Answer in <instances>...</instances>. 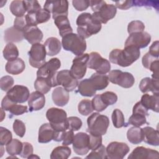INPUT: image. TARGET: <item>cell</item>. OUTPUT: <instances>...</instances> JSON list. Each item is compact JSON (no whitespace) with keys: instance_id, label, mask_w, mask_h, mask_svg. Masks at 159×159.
Masks as SVG:
<instances>
[{"instance_id":"62","label":"cell","mask_w":159,"mask_h":159,"mask_svg":"<svg viewBox=\"0 0 159 159\" xmlns=\"http://www.w3.org/2000/svg\"><path fill=\"white\" fill-rule=\"evenodd\" d=\"M16 102L11 101L7 96H4L1 101V108L4 111H9L11 107Z\"/></svg>"},{"instance_id":"6","label":"cell","mask_w":159,"mask_h":159,"mask_svg":"<svg viewBox=\"0 0 159 159\" xmlns=\"http://www.w3.org/2000/svg\"><path fill=\"white\" fill-rule=\"evenodd\" d=\"M87 124V131L89 134L102 135L107 132L109 125V119L105 115L94 112L88 117Z\"/></svg>"},{"instance_id":"27","label":"cell","mask_w":159,"mask_h":159,"mask_svg":"<svg viewBox=\"0 0 159 159\" xmlns=\"http://www.w3.org/2000/svg\"><path fill=\"white\" fill-rule=\"evenodd\" d=\"M47 55L50 57L55 56L60 53L61 48V44L60 40L56 37L48 38L43 44Z\"/></svg>"},{"instance_id":"43","label":"cell","mask_w":159,"mask_h":159,"mask_svg":"<svg viewBox=\"0 0 159 159\" xmlns=\"http://www.w3.org/2000/svg\"><path fill=\"white\" fill-rule=\"evenodd\" d=\"M145 25L140 20L131 21L127 26V32L129 34L144 31Z\"/></svg>"},{"instance_id":"22","label":"cell","mask_w":159,"mask_h":159,"mask_svg":"<svg viewBox=\"0 0 159 159\" xmlns=\"http://www.w3.org/2000/svg\"><path fill=\"white\" fill-rule=\"evenodd\" d=\"M142 129V141L152 146H158L159 145V134L158 130L147 126Z\"/></svg>"},{"instance_id":"59","label":"cell","mask_w":159,"mask_h":159,"mask_svg":"<svg viewBox=\"0 0 159 159\" xmlns=\"http://www.w3.org/2000/svg\"><path fill=\"white\" fill-rule=\"evenodd\" d=\"M132 113L140 114H143L145 116H147L148 115V110L141 104V102L140 101L137 102L134 105V106L133 107Z\"/></svg>"},{"instance_id":"34","label":"cell","mask_w":159,"mask_h":159,"mask_svg":"<svg viewBox=\"0 0 159 159\" xmlns=\"http://www.w3.org/2000/svg\"><path fill=\"white\" fill-rule=\"evenodd\" d=\"M2 54L5 60L9 61L17 59L19 53L16 45H14L13 43H8L5 46Z\"/></svg>"},{"instance_id":"16","label":"cell","mask_w":159,"mask_h":159,"mask_svg":"<svg viewBox=\"0 0 159 159\" xmlns=\"http://www.w3.org/2000/svg\"><path fill=\"white\" fill-rule=\"evenodd\" d=\"M89 134L84 132H79L75 135L72 143L73 148L76 154L84 155L89 150Z\"/></svg>"},{"instance_id":"42","label":"cell","mask_w":159,"mask_h":159,"mask_svg":"<svg viewBox=\"0 0 159 159\" xmlns=\"http://www.w3.org/2000/svg\"><path fill=\"white\" fill-rule=\"evenodd\" d=\"M86 158H98V159H106V147L101 145L97 149L92 150V152L86 157Z\"/></svg>"},{"instance_id":"38","label":"cell","mask_w":159,"mask_h":159,"mask_svg":"<svg viewBox=\"0 0 159 159\" xmlns=\"http://www.w3.org/2000/svg\"><path fill=\"white\" fill-rule=\"evenodd\" d=\"M78 110L80 114L82 116H88L94 111L92 101L89 99L81 100L78 106Z\"/></svg>"},{"instance_id":"40","label":"cell","mask_w":159,"mask_h":159,"mask_svg":"<svg viewBox=\"0 0 159 159\" xmlns=\"http://www.w3.org/2000/svg\"><path fill=\"white\" fill-rule=\"evenodd\" d=\"M147 123L146 116L137 113H132V115L129 117L128 124L135 127H140Z\"/></svg>"},{"instance_id":"1","label":"cell","mask_w":159,"mask_h":159,"mask_svg":"<svg viewBox=\"0 0 159 159\" xmlns=\"http://www.w3.org/2000/svg\"><path fill=\"white\" fill-rule=\"evenodd\" d=\"M140 55V49L132 46L125 47L123 50L116 48L112 50L109 55V60L112 63L122 67L131 65Z\"/></svg>"},{"instance_id":"14","label":"cell","mask_w":159,"mask_h":159,"mask_svg":"<svg viewBox=\"0 0 159 159\" xmlns=\"http://www.w3.org/2000/svg\"><path fill=\"white\" fill-rule=\"evenodd\" d=\"M151 41L150 35L145 31L135 32L129 35L125 42V47L132 46L138 48L147 47Z\"/></svg>"},{"instance_id":"25","label":"cell","mask_w":159,"mask_h":159,"mask_svg":"<svg viewBox=\"0 0 159 159\" xmlns=\"http://www.w3.org/2000/svg\"><path fill=\"white\" fill-rule=\"evenodd\" d=\"M141 104L147 109H150L155 112L159 111V94H144L140 101Z\"/></svg>"},{"instance_id":"8","label":"cell","mask_w":159,"mask_h":159,"mask_svg":"<svg viewBox=\"0 0 159 159\" xmlns=\"http://www.w3.org/2000/svg\"><path fill=\"white\" fill-rule=\"evenodd\" d=\"M109 81L124 88H131L135 83L134 76L129 72H123L119 70L110 71L108 75Z\"/></svg>"},{"instance_id":"63","label":"cell","mask_w":159,"mask_h":159,"mask_svg":"<svg viewBox=\"0 0 159 159\" xmlns=\"http://www.w3.org/2000/svg\"><path fill=\"white\" fill-rule=\"evenodd\" d=\"M39 158L40 157H38V156H37V155H34V154H32V155H31L28 158Z\"/></svg>"},{"instance_id":"5","label":"cell","mask_w":159,"mask_h":159,"mask_svg":"<svg viewBox=\"0 0 159 159\" xmlns=\"http://www.w3.org/2000/svg\"><path fill=\"white\" fill-rule=\"evenodd\" d=\"M46 117L56 131L63 132L68 130L67 114L63 109L57 107L50 108L46 112Z\"/></svg>"},{"instance_id":"28","label":"cell","mask_w":159,"mask_h":159,"mask_svg":"<svg viewBox=\"0 0 159 159\" xmlns=\"http://www.w3.org/2000/svg\"><path fill=\"white\" fill-rule=\"evenodd\" d=\"M25 68V65L23 60L17 58L16 60L9 61L5 66L6 71L11 75H17L24 71Z\"/></svg>"},{"instance_id":"2","label":"cell","mask_w":159,"mask_h":159,"mask_svg":"<svg viewBox=\"0 0 159 159\" xmlns=\"http://www.w3.org/2000/svg\"><path fill=\"white\" fill-rule=\"evenodd\" d=\"M77 32L83 39H87L92 35L98 34L101 29V23L94 20L88 12H83L76 19Z\"/></svg>"},{"instance_id":"12","label":"cell","mask_w":159,"mask_h":159,"mask_svg":"<svg viewBox=\"0 0 159 159\" xmlns=\"http://www.w3.org/2000/svg\"><path fill=\"white\" fill-rule=\"evenodd\" d=\"M43 9L52 14L53 19L60 16H68V1H45Z\"/></svg>"},{"instance_id":"7","label":"cell","mask_w":159,"mask_h":159,"mask_svg":"<svg viewBox=\"0 0 159 159\" xmlns=\"http://www.w3.org/2000/svg\"><path fill=\"white\" fill-rule=\"evenodd\" d=\"M87 67L94 70L99 74H106L111 70L109 61L102 58L96 52H92L89 54V60L87 63Z\"/></svg>"},{"instance_id":"54","label":"cell","mask_w":159,"mask_h":159,"mask_svg":"<svg viewBox=\"0 0 159 159\" xmlns=\"http://www.w3.org/2000/svg\"><path fill=\"white\" fill-rule=\"evenodd\" d=\"M34 148L31 143L29 142H24L22 151L20 153V156L22 158H28L31 155L33 154Z\"/></svg>"},{"instance_id":"37","label":"cell","mask_w":159,"mask_h":159,"mask_svg":"<svg viewBox=\"0 0 159 159\" xmlns=\"http://www.w3.org/2000/svg\"><path fill=\"white\" fill-rule=\"evenodd\" d=\"M23 147V143H22L20 140L14 139H12V140L6 145V150L8 154L11 156H16L17 155H20Z\"/></svg>"},{"instance_id":"32","label":"cell","mask_w":159,"mask_h":159,"mask_svg":"<svg viewBox=\"0 0 159 159\" xmlns=\"http://www.w3.org/2000/svg\"><path fill=\"white\" fill-rule=\"evenodd\" d=\"M127 138L132 144H139L142 142V129L140 127H132L127 132Z\"/></svg>"},{"instance_id":"3","label":"cell","mask_w":159,"mask_h":159,"mask_svg":"<svg viewBox=\"0 0 159 159\" xmlns=\"http://www.w3.org/2000/svg\"><path fill=\"white\" fill-rule=\"evenodd\" d=\"M90 6L93 11V18L101 24H106L117 12L115 5L107 4L104 1H90Z\"/></svg>"},{"instance_id":"46","label":"cell","mask_w":159,"mask_h":159,"mask_svg":"<svg viewBox=\"0 0 159 159\" xmlns=\"http://www.w3.org/2000/svg\"><path fill=\"white\" fill-rule=\"evenodd\" d=\"M14 83V79L11 76H2L0 80V87L1 89L5 92H7L10 90Z\"/></svg>"},{"instance_id":"61","label":"cell","mask_w":159,"mask_h":159,"mask_svg":"<svg viewBox=\"0 0 159 159\" xmlns=\"http://www.w3.org/2000/svg\"><path fill=\"white\" fill-rule=\"evenodd\" d=\"M158 45L159 42L158 40L155 41L150 47L148 53L156 58H158L159 52H158Z\"/></svg>"},{"instance_id":"51","label":"cell","mask_w":159,"mask_h":159,"mask_svg":"<svg viewBox=\"0 0 159 159\" xmlns=\"http://www.w3.org/2000/svg\"><path fill=\"white\" fill-rule=\"evenodd\" d=\"M91 101L94 110L98 112H102L107 107V106L102 101L100 94H96Z\"/></svg>"},{"instance_id":"35","label":"cell","mask_w":159,"mask_h":159,"mask_svg":"<svg viewBox=\"0 0 159 159\" xmlns=\"http://www.w3.org/2000/svg\"><path fill=\"white\" fill-rule=\"evenodd\" d=\"M9 9L11 13L16 17L24 16L25 13L27 12L24 1L15 0L11 2Z\"/></svg>"},{"instance_id":"10","label":"cell","mask_w":159,"mask_h":159,"mask_svg":"<svg viewBox=\"0 0 159 159\" xmlns=\"http://www.w3.org/2000/svg\"><path fill=\"white\" fill-rule=\"evenodd\" d=\"M63 132L56 131L50 123L42 124L39 130L38 142L42 143H46L51 142L52 140L56 142L62 141Z\"/></svg>"},{"instance_id":"17","label":"cell","mask_w":159,"mask_h":159,"mask_svg":"<svg viewBox=\"0 0 159 159\" xmlns=\"http://www.w3.org/2000/svg\"><path fill=\"white\" fill-rule=\"evenodd\" d=\"M60 66L61 62L58 58H51L39 68L37 71V76L50 78L57 73Z\"/></svg>"},{"instance_id":"60","label":"cell","mask_w":159,"mask_h":159,"mask_svg":"<svg viewBox=\"0 0 159 159\" xmlns=\"http://www.w3.org/2000/svg\"><path fill=\"white\" fill-rule=\"evenodd\" d=\"M158 59L153 61L149 67L148 70L153 72V75H152L153 79L158 80Z\"/></svg>"},{"instance_id":"20","label":"cell","mask_w":159,"mask_h":159,"mask_svg":"<svg viewBox=\"0 0 159 159\" xmlns=\"http://www.w3.org/2000/svg\"><path fill=\"white\" fill-rule=\"evenodd\" d=\"M24 37L30 44L39 43L43 39V33L37 26H26L23 30Z\"/></svg>"},{"instance_id":"45","label":"cell","mask_w":159,"mask_h":159,"mask_svg":"<svg viewBox=\"0 0 159 159\" xmlns=\"http://www.w3.org/2000/svg\"><path fill=\"white\" fill-rule=\"evenodd\" d=\"M89 150H96L102 145V135L89 134Z\"/></svg>"},{"instance_id":"15","label":"cell","mask_w":159,"mask_h":159,"mask_svg":"<svg viewBox=\"0 0 159 159\" xmlns=\"http://www.w3.org/2000/svg\"><path fill=\"white\" fill-rule=\"evenodd\" d=\"M56 83L57 86L61 85L68 92L73 91L78 85V80L73 78L68 70L57 71L56 74Z\"/></svg>"},{"instance_id":"11","label":"cell","mask_w":159,"mask_h":159,"mask_svg":"<svg viewBox=\"0 0 159 159\" xmlns=\"http://www.w3.org/2000/svg\"><path fill=\"white\" fill-rule=\"evenodd\" d=\"M88 60V53H83L74 58L73 60V64L70 70V72L73 78L76 80H81L84 77L86 72Z\"/></svg>"},{"instance_id":"44","label":"cell","mask_w":159,"mask_h":159,"mask_svg":"<svg viewBox=\"0 0 159 159\" xmlns=\"http://www.w3.org/2000/svg\"><path fill=\"white\" fill-rule=\"evenodd\" d=\"M12 135L11 132L7 129L1 127H0V144L1 145H6L11 140Z\"/></svg>"},{"instance_id":"33","label":"cell","mask_w":159,"mask_h":159,"mask_svg":"<svg viewBox=\"0 0 159 159\" xmlns=\"http://www.w3.org/2000/svg\"><path fill=\"white\" fill-rule=\"evenodd\" d=\"M71 155V149L65 145L58 146L55 148L51 154V159H66Z\"/></svg>"},{"instance_id":"55","label":"cell","mask_w":159,"mask_h":159,"mask_svg":"<svg viewBox=\"0 0 159 159\" xmlns=\"http://www.w3.org/2000/svg\"><path fill=\"white\" fill-rule=\"evenodd\" d=\"M74 134L73 131L67 130L65 131L63 134L62 136V144L63 145H69L73 143V139H74Z\"/></svg>"},{"instance_id":"53","label":"cell","mask_w":159,"mask_h":159,"mask_svg":"<svg viewBox=\"0 0 159 159\" xmlns=\"http://www.w3.org/2000/svg\"><path fill=\"white\" fill-rule=\"evenodd\" d=\"M73 7L78 11H83L90 6V1L88 0H73L72 1Z\"/></svg>"},{"instance_id":"47","label":"cell","mask_w":159,"mask_h":159,"mask_svg":"<svg viewBox=\"0 0 159 159\" xmlns=\"http://www.w3.org/2000/svg\"><path fill=\"white\" fill-rule=\"evenodd\" d=\"M68 130L72 131H77L82 126V121L81 120L76 116H71L68 117Z\"/></svg>"},{"instance_id":"24","label":"cell","mask_w":159,"mask_h":159,"mask_svg":"<svg viewBox=\"0 0 159 159\" xmlns=\"http://www.w3.org/2000/svg\"><path fill=\"white\" fill-rule=\"evenodd\" d=\"M52 98L54 104L60 107L66 105L70 99L68 91L62 87L55 88L52 92Z\"/></svg>"},{"instance_id":"48","label":"cell","mask_w":159,"mask_h":159,"mask_svg":"<svg viewBox=\"0 0 159 159\" xmlns=\"http://www.w3.org/2000/svg\"><path fill=\"white\" fill-rule=\"evenodd\" d=\"M13 130L20 137H23L25 133V124L19 119H16L13 123Z\"/></svg>"},{"instance_id":"36","label":"cell","mask_w":159,"mask_h":159,"mask_svg":"<svg viewBox=\"0 0 159 159\" xmlns=\"http://www.w3.org/2000/svg\"><path fill=\"white\" fill-rule=\"evenodd\" d=\"M34 88L36 91L44 94L50 90L52 86L49 80L47 78L37 77L34 83Z\"/></svg>"},{"instance_id":"52","label":"cell","mask_w":159,"mask_h":159,"mask_svg":"<svg viewBox=\"0 0 159 159\" xmlns=\"http://www.w3.org/2000/svg\"><path fill=\"white\" fill-rule=\"evenodd\" d=\"M9 111L12 115L19 116L27 112V107L26 106L18 105L17 103H15L11 107Z\"/></svg>"},{"instance_id":"9","label":"cell","mask_w":159,"mask_h":159,"mask_svg":"<svg viewBox=\"0 0 159 159\" xmlns=\"http://www.w3.org/2000/svg\"><path fill=\"white\" fill-rule=\"evenodd\" d=\"M29 62L30 65L36 68H39L45 63L46 50L43 45L41 43L33 44L28 52Z\"/></svg>"},{"instance_id":"58","label":"cell","mask_w":159,"mask_h":159,"mask_svg":"<svg viewBox=\"0 0 159 159\" xmlns=\"http://www.w3.org/2000/svg\"><path fill=\"white\" fill-rule=\"evenodd\" d=\"M158 58H156L155 57H153V56H152L148 52H147L145 55H143V57H142V65L143 66L147 68V69H149V67L150 66V65L152 64V63L157 60Z\"/></svg>"},{"instance_id":"49","label":"cell","mask_w":159,"mask_h":159,"mask_svg":"<svg viewBox=\"0 0 159 159\" xmlns=\"http://www.w3.org/2000/svg\"><path fill=\"white\" fill-rule=\"evenodd\" d=\"M51 14L45 9H41L35 13L36 21L37 24L47 22L50 19Z\"/></svg>"},{"instance_id":"18","label":"cell","mask_w":159,"mask_h":159,"mask_svg":"<svg viewBox=\"0 0 159 159\" xmlns=\"http://www.w3.org/2000/svg\"><path fill=\"white\" fill-rule=\"evenodd\" d=\"M30 93L29 89L22 85H15L7 92L6 96L16 103H24L28 101Z\"/></svg>"},{"instance_id":"21","label":"cell","mask_w":159,"mask_h":159,"mask_svg":"<svg viewBox=\"0 0 159 159\" xmlns=\"http://www.w3.org/2000/svg\"><path fill=\"white\" fill-rule=\"evenodd\" d=\"M45 104V98L43 94L39 91L32 92L29 98L28 104L30 112L42 109Z\"/></svg>"},{"instance_id":"50","label":"cell","mask_w":159,"mask_h":159,"mask_svg":"<svg viewBox=\"0 0 159 159\" xmlns=\"http://www.w3.org/2000/svg\"><path fill=\"white\" fill-rule=\"evenodd\" d=\"M25 7L27 13L29 12H37L40 10L41 6L39 2L36 0H30V1H24Z\"/></svg>"},{"instance_id":"39","label":"cell","mask_w":159,"mask_h":159,"mask_svg":"<svg viewBox=\"0 0 159 159\" xmlns=\"http://www.w3.org/2000/svg\"><path fill=\"white\" fill-rule=\"evenodd\" d=\"M112 121L113 125L116 128H121L125 125L124 116L122 112L118 109H116L113 111L112 114Z\"/></svg>"},{"instance_id":"31","label":"cell","mask_w":159,"mask_h":159,"mask_svg":"<svg viewBox=\"0 0 159 159\" xmlns=\"http://www.w3.org/2000/svg\"><path fill=\"white\" fill-rule=\"evenodd\" d=\"M78 88L79 93L83 96L92 97L94 96L96 93L89 78L81 80L80 83H78Z\"/></svg>"},{"instance_id":"26","label":"cell","mask_w":159,"mask_h":159,"mask_svg":"<svg viewBox=\"0 0 159 159\" xmlns=\"http://www.w3.org/2000/svg\"><path fill=\"white\" fill-rule=\"evenodd\" d=\"M53 19L55 24L59 29V34L61 37L68 34L73 33V29L70 25L67 16H60Z\"/></svg>"},{"instance_id":"19","label":"cell","mask_w":159,"mask_h":159,"mask_svg":"<svg viewBox=\"0 0 159 159\" xmlns=\"http://www.w3.org/2000/svg\"><path fill=\"white\" fill-rule=\"evenodd\" d=\"M158 151L142 146L136 147L128 156V159H158Z\"/></svg>"},{"instance_id":"4","label":"cell","mask_w":159,"mask_h":159,"mask_svg":"<svg viewBox=\"0 0 159 159\" xmlns=\"http://www.w3.org/2000/svg\"><path fill=\"white\" fill-rule=\"evenodd\" d=\"M61 45L64 50L70 51L76 56L83 54L86 49L85 39L74 33H70L63 37Z\"/></svg>"},{"instance_id":"57","label":"cell","mask_w":159,"mask_h":159,"mask_svg":"<svg viewBox=\"0 0 159 159\" xmlns=\"http://www.w3.org/2000/svg\"><path fill=\"white\" fill-rule=\"evenodd\" d=\"M115 6L120 9L127 10L134 6L133 1H115Z\"/></svg>"},{"instance_id":"23","label":"cell","mask_w":159,"mask_h":159,"mask_svg":"<svg viewBox=\"0 0 159 159\" xmlns=\"http://www.w3.org/2000/svg\"><path fill=\"white\" fill-rule=\"evenodd\" d=\"M139 88L143 93L152 92L153 94H159L158 80L149 77L144 78L140 82Z\"/></svg>"},{"instance_id":"13","label":"cell","mask_w":159,"mask_h":159,"mask_svg":"<svg viewBox=\"0 0 159 159\" xmlns=\"http://www.w3.org/2000/svg\"><path fill=\"white\" fill-rule=\"evenodd\" d=\"M106 149L108 159H122L130 150L129 147L125 143L119 142H111Z\"/></svg>"},{"instance_id":"56","label":"cell","mask_w":159,"mask_h":159,"mask_svg":"<svg viewBox=\"0 0 159 159\" xmlns=\"http://www.w3.org/2000/svg\"><path fill=\"white\" fill-rule=\"evenodd\" d=\"M26 26H27V23H26L25 16L22 17H16V18L14 21V27H16L19 30H24V29Z\"/></svg>"},{"instance_id":"41","label":"cell","mask_w":159,"mask_h":159,"mask_svg":"<svg viewBox=\"0 0 159 159\" xmlns=\"http://www.w3.org/2000/svg\"><path fill=\"white\" fill-rule=\"evenodd\" d=\"M100 97L107 106L114 104L117 101V94L112 91L104 92L100 94Z\"/></svg>"},{"instance_id":"29","label":"cell","mask_w":159,"mask_h":159,"mask_svg":"<svg viewBox=\"0 0 159 159\" xmlns=\"http://www.w3.org/2000/svg\"><path fill=\"white\" fill-rule=\"evenodd\" d=\"M23 30H19L16 27H11L4 31V40L8 43L19 42L24 39Z\"/></svg>"},{"instance_id":"30","label":"cell","mask_w":159,"mask_h":159,"mask_svg":"<svg viewBox=\"0 0 159 159\" xmlns=\"http://www.w3.org/2000/svg\"><path fill=\"white\" fill-rule=\"evenodd\" d=\"M89 79L96 91L102 90L109 84L108 76L106 74L95 73L91 76Z\"/></svg>"}]
</instances>
